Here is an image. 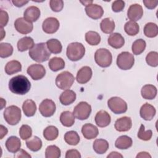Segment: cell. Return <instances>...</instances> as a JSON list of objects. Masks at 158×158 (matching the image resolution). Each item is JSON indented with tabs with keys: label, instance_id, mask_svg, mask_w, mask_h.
Masks as SVG:
<instances>
[{
	"label": "cell",
	"instance_id": "1",
	"mask_svg": "<svg viewBox=\"0 0 158 158\" xmlns=\"http://www.w3.org/2000/svg\"><path fill=\"white\" fill-rule=\"evenodd\" d=\"M31 83L24 75H17L12 77L9 81L10 91L16 94L24 95L30 89Z\"/></svg>",
	"mask_w": 158,
	"mask_h": 158
},
{
	"label": "cell",
	"instance_id": "2",
	"mask_svg": "<svg viewBox=\"0 0 158 158\" xmlns=\"http://www.w3.org/2000/svg\"><path fill=\"white\" fill-rule=\"evenodd\" d=\"M28 54L31 59L37 62H45L48 60L51 56V52L46 44L44 43L35 44L30 49Z\"/></svg>",
	"mask_w": 158,
	"mask_h": 158
},
{
	"label": "cell",
	"instance_id": "3",
	"mask_svg": "<svg viewBox=\"0 0 158 158\" xmlns=\"http://www.w3.org/2000/svg\"><path fill=\"white\" fill-rule=\"evenodd\" d=\"M85 54L84 46L78 42H74L69 44L67 48L66 54L68 59L72 61L80 60Z\"/></svg>",
	"mask_w": 158,
	"mask_h": 158
},
{
	"label": "cell",
	"instance_id": "4",
	"mask_svg": "<svg viewBox=\"0 0 158 158\" xmlns=\"http://www.w3.org/2000/svg\"><path fill=\"white\" fill-rule=\"evenodd\" d=\"M3 115L6 122L8 124L15 125L17 124L21 119V110L19 107L12 105L5 109Z\"/></svg>",
	"mask_w": 158,
	"mask_h": 158
},
{
	"label": "cell",
	"instance_id": "5",
	"mask_svg": "<svg viewBox=\"0 0 158 158\" xmlns=\"http://www.w3.org/2000/svg\"><path fill=\"white\" fill-rule=\"evenodd\" d=\"M94 60L96 63L102 68L108 67L112 62V56L111 52L106 48L98 49L94 54Z\"/></svg>",
	"mask_w": 158,
	"mask_h": 158
},
{
	"label": "cell",
	"instance_id": "6",
	"mask_svg": "<svg viewBox=\"0 0 158 158\" xmlns=\"http://www.w3.org/2000/svg\"><path fill=\"white\" fill-rule=\"evenodd\" d=\"M75 81L74 76L68 71H64L59 73L56 78V85L60 89H69Z\"/></svg>",
	"mask_w": 158,
	"mask_h": 158
},
{
	"label": "cell",
	"instance_id": "7",
	"mask_svg": "<svg viewBox=\"0 0 158 158\" xmlns=\"http://www.w3.org/2000/svg\"><path fill=\"white\" fill-rule=\"evenodd\" d=\"M107 106L110 110L115 114H121L127 110V104L122 98L114 96L110 98L107 101Z\"/></svg>",
	"mask_w": 158,
	"mask_h": 158
},
{
	"label": "cell",
	"instance_id": "8",
	"mask_svg": "<svg viewBox=\"0 0 158 158\" xmlns=\"http://www.w3.org/2000/svg\"><path fill=\"white\" fill-rule=\"evenodd\" d=\"M135 58L133 54L127 51L122 52L117 57V65L122 70L130 69L134 65Z\"/></svg>",
	"mask_w": 158,
	"mask_h": 158
},
{
	"label": "cell",
	"instance_id": "9",
	"mask_svg": "<svg viewBox=\"0 0 158 158\" xmlns=\"http://www.w3.org/2000/svg\"><path fill=\"white\" fill-rule=\"evenodd\" d=\"M91 112V106L85 101L79 102L73 109V114L77 119L84 120L87 119Z\"/></svg>",
	"mask_w": 158,
	"mask_h": 158
},
{
	"label": "cell",
	"instance_id": "10",
	"mask_svg": "<svg viewBox=\"0 0 158 158\" xmlns=\"http://www.w3.org/2000/svg\"><path fill=\"white\" fill-rule=\"evenodd\" d=\"M56 106L54 102L49 99H44L39 106L40 114L44 117H49L54 115Z\"/></svg>",
	"mask_w": 158,
	"mask_h": 158
},
{
	"label": "cell",
	"instance_id": "11",
	"mask_svg": "<svg viewBox=\"0 0 158 158\" xmlns=\"http://www.w3.org/2000/svg\"><path fill=\"white\" fill-rule=\"evenodd\" d=\"M14 27L19 33L23 35L30 33L33 28V23L27 21L24 17L17 19L14 22Z\"/></svg>",
	"mask_w": 158,
	"mask_h": 158
},
{
	"label": "cell",
	"instance_id": "12",
	"mask_svg": "<svg viewBox=\"0 0 158 158\" xmlns=\"http://www.w3.org/2000/svg\"><path fill=\"white\" fill-rule=\"evenodd\" d=\"M27 73L34 80L42 79L46 74V69L41 64H32L30 65L27 70Z\"/></svg>",
	"mask_w": 158,
	"mask_h": 158
},
{
	"label": "cell",
	"instance_id": "13",
	"mask_svg": "<svg viewBox=\"0 0 158 158\" xmlns=\"http://www.w3.org/2000/svg\"><path fill=\"white\" fill-rule=\"evenodd\" d=\"M59 22L55 17H48L46 19L42 24L43 31L48 34H53L56 33L59 28Z\"/></svg>",
	"mask_w": 158,
	"mask_h": 158
},
{
	"label": "cell",
	"instance_id": "14",
	"mask_svg": "<svg viewBox=\"0 0 158 158\" xmlns=\"http://www.w3.org/2000/svg\"><path fill=\"white\" fill-rule=\"evenodd\" d=\"M85 12L89 17L94 20L101 18L104 14V10L102 7L96 4H91L86 6Z\"/></svg>",
	"mask_w": 158,
	"mask_h": 158
},
{
	"label": "cell",
	"instance_id": "15",
	"mask_svg": "<svg viewBox=\"0 0 158 158\" xmlns=\"http://www.w3.org/2000/svg\"><path fill=\"white\" fill-rule=\"evenodd\" d=\"M143 15L142 6L139 4H131L127 11V16L130 20L133 22L139 20Z\"/></svg>",
	"mask_w": 158,
	"mask_h": 158
},
{
	"label": "cell",
	"instance_id": "16",
	"mask_svg": "<svg viewBox=\"0 0 158 158\" xmlns=\"http://www.w3.org/2000/svg\"><path fill=\"white\" fill-rule=\"evenodd\" d=\"M92 74L91 69L88 66H84L78 71L76 80L80 84H85L90 80Z\"/></svg>",
	"mask_w": 158,
	"mask_h": 158
},
{
	"label": "cell",
	"instance_id": "17",
	"mask_svg": "<svg viewBox=\"0 0 158 158\" xmlns=\"http://www.w3.org/2000/svg\"><path fill=\"white\" fill-rule=\"evenodd\" d=\"M94 120L98 127L104 128L110 124L111 117L107 112L104 110H101L96 114Z\"/></svg>",
	"mask_w": 158,
	"mask_h": 158
},
{
	"label": "cell",
	"instance_id": "18",
	"mask_svg": "<svg viewBox=\"0 0 158 158\" xmlns=\"http://www.w3.org/2000/svg\"><path fill=\"white\" fill-rule=\"evenodd\" d=\"M132 127V121L130 117L124 116L118 118L114 124L115 130L120 132L127 131L130 130Z\"/></svg>",
	"mask_w": 158,
	"mask_h": 158
},
{
	"label": "cell",
	"instance_id": "19",
	"mask_svg": "<svg viewBox=\"0 0 158 158\" xmlns=\"http://www.w3.org/2000/svg\"><path fill=\"white\" fill-rule=\"evenodd\" d=\"M155 107L150 104L146 102L140 108L139 114L141 118L145 120H151L156 115Z\"/></svg>",
	"mask_w": 158,
	"mask_h": 158
},
{
	"label": "cell",
	"instance_id": "20",
	"mask_svg": "<svg viewBox=\"0 0 158 158\" xmlns=\"http://www.w3.org/2000/svg\"><path fill=\"white\" fill-rule=\"evenodd\" d=\"M81 133L85 138L92 139L96 138L99 134L98 128L91 123H86L81 128Z\"/></svg>",
	"mask_w": 158,
	"mask_h": 158
},
{
	"label": "cell",
	"instance_id": "21",
	"mask_svg": "<svg viewBox=\"0 0 158 158\" xmlns=\"http://www.w3.org/2000/svg\"><path fill=\"white\" fill-rule=\"evenodd\" d=\"M40 10L38 7L31 6L26 9L23 13V17L27 21L32 23L40 18Z\"/></svg>",
	"mask_w": 158,
	"mask_h": 158
},
{
	"label": "cell",
	"instance_id": "22",
	"mask_svg": "<svg viewBox=\"0 0 158 158\" xmlns=\"http://www.w3.org/2000/svg\"><path fill=\"white\" fill-rule=\"evenodd\" d=\"M108 44L115 49L121 48L125 44L124 38L118 33H114L110 35L107 40Z\"/></svg>",
	"mask_w": 158,
	"mask_h": 158
},
{
	"label": "cell",
	"instance_id": "23",
	"mask_svg": "<svg viewBox=\"0 0 158 158\" xmlns=\"http://www.w3.org/2000/svg\"><path fill=\"white\" fill-rule=\"evenodd\" d=\"M6 147L9 152L11 153H16L20 150L21 141L17 136H10L6 141Z\"/></svg>",
	"mask_w": 158,
	"mask_h": 158
},
{
	"label": "cell",
	"instance_id": "24",
	"mask_svg": "<svg viewBox=\"0 0 158 158\" xmlns=\"http://www.w3.org/2000/svg\"><path fill=\"white\" fill-rule=\"evenodd\" d=\"M157 88L156 87L151 84L145 85L143 86L141 90V94L144 99L151 100L154 99L157 95Z\"/></svg>",
	"mask_w": 158,
	"mask_h": 158
},
{
	"label": "cell",
	"instance_id": "25",
	"mask_svg": "<svg viewBox=\"0 0 158 158\" xmlns=\"http://www.w3.org/2000/svg\"><path fill=\"white\" fill-rule=\"evenodd\" d=\"M76 97V93L73 90L66 89L60 94L59 101L62 105L68 106L75 101Z\"/></svg>",
	"mask_w": 158,
	"mask_h": 158
},
{
	"label": "cell",
	"instance_id": "26",
	"mask_svg": "<svg viewBox=\"0 0 158 158\" xmlns=\"http://www.w3.org/2000/svg\"><path fill=\"white\" fill-rule=\"evenodd\" d=\"M132 139L127 136L122 135L119 136L115 142V146L119 149H127L132 146Z\"/></svg>",
	"mask_w": 158,
	"mask_h": 158
},
{
	"label": "cell",
	"instance_id": "27",
	"mask_svg": "<svg viewBox=\"0 0 158 158\" xmlns=\"http://www.w3.org/2000/svg\"><path fill=\"white\" fill-rule=\"evenodd\" d=\"M22 110L27 117H32L36 111V105L31 99H27L22 105Z\"/></svg>",
	"mask_w": 158,
	"mask_h": 158
},
{
	"label": "cell",
	"instance_id": "28",
	"mask_svg": "<svg viewBox=\"0 0 158 158\" xmlns=\"http://www.w3.org/2000/svg\"><path fill=\"white\" fill-rule=\"evenodd\" d=\"M34 45V41L33 38L30 36H25L20 39L17 42V48L20 52L30 49Z\"/></svg>",
	"mask_w": 158,
	"mask_h": 158
},
{
	"label": "cell",
	"instance_id": "29",
	"mask_svg": "<svg viewBox=\"0 0 158 158\" xmlns=\"http://www.w3.org/2000/svg\"><path fill=\"white\" fill-rule=\"evenodd\" d=\"M60 122L64 127H72L75 123V116L70 111H64L60 115Z\"/></svg>",
	"mask_w": 158,
	"mask_h": 158
},
{
	"label": "cell",
	"instance_id": "30",
	"mask_svg": "<svg viewBox=\"0 0 158 158\" xmlns=\"http://www.w3.org/2000/svg\"><path fill=\"white\" fill-rule=\"evenodd\" d=\"M108 142L104 139H96L93 144L94 151L98 154H102L105 153L109 149Z\"/></svg>",
	"mask_w": 158,
	"mask_h": 158
},
{
	"label": "cell",
	"instance_id": "31",
	"mask_svg": "<svg viewBox=\"0 0 158 158\" xmlns=\"http://www.w3.org/2000/svg\"><path fill=\"white\" fill-rule=\"evenodd\" d=\"M101 31L106 34H110L115 29V22L111 18H105L100 23Z\"/></svg>",
	"mask_w": 158,
	"mask_h": 158
},
{
	"label": "cell",
	"instance_id": "32",
	"mask_svg": "<svg viewBox=\"0 0 158 158\" xmlns=\"http://www.w3.org/2000/svg\"><path fill=\"white\" fill-rule=\"evenodd\" d=\"M48 65L52 71L57 72L65 67V62L61 57H54L49 60Z\"/></svg>",
	"mask_w": 158,
	"mask_h": 158
},
{
	"label": "cell",
	"instance_id": "33",
	"mask_svg": "<svg viewBox=\"0 0 158 158\" xmlns=\"http://www.w3.org/2000/svg\"><path fill=\"white\" fill-rule=\"evenodd\" d=\"M22 70V65L18 60H10L5 66V72L7 75H13Z\"/></svg>",
	"mask_w": 158,
	"mask_h": 158
},
{
	"label": "cell",
	"instance_id": "34",
	"mask_svg": "<svg viewBox=\"0 0 158 158\" xmlns=\"http://www.w3.org/2000/svg\"><path fill=\"white\" fill-rule=\"evenodd\" d=\"M47 47L50 52L54 54H59L62 49V46L61 43L57 39H50L46 43Z\"/></svg>",
	"mask_w": 158,
	"mask_h": 158
},
{
	"label": "cell",
	"instance_id": "35",
	"mask_svg": "<svg viewBox=\"0 0 158 158\" xmlns=\"http://www.w3.org/2000/svg\"><path fill=\"white\" fill-rule=\"evenodd\" d=\"M59 135L57 128L53 125L47 127L43 131V136L48 141H53L56 139Z\"/></svg>",
	"mask_w": 158,
	"mask_h": 158
},
{
	"label": "cell",
	"instance_id": "36",
	"mask_svg": "<svg viewBox=\"0 0 158 158\" xmlns=\"http://www.w3.org/2000/svg\"><path fill=\"white\" fill-rule=\"evenodd\" d=\"M64 140L69 145L76 146L79 143L80 138L77 131L72 130L66 132L64 135Z\"/></svg>",
	"mask_w": 158,
	"mask_h": 158
},
{
	"label": "cell",
	"instance_id": "37",
	"mask_svg": "<svg viewBox=\"0 0 158 158\" xmlns=\"http://www.w3.org/2000/svg\"><path fill=\"white\" fill-rule=\"evenodd\" d=\"M27 148L33 152L39 151L42 147V141L38 136H33L32 138L26 141Z\"/></svg>",
	"mask_w": 158,
	"mask_h": 158
},
{
	"label": "cell",
	"instance_id": "38",
	"mask_svg": "<svg viewBox=\"0 0 158 158\" xmlns=\"http://www.w3.org/2000/svg\"><path fill=\"white\" fill-rule=\"evenodd\" d=\"M85 40L89 44L96 46L101 42V36L96 31H89L85 34Z\"/></svg>",
	"mask_w": 158,
	"mask_h": 158
},
{
	"label": "cell",
	"instance_id": "39",
	"mask_svg": "<svg viewBox=\"0 0 158 158\" xmlns=\"http://www.w3.org/2000/svg\"><path fill=\"white\" fill-rule=\"evenodd\" d=\"M144 33L148 38H154L158 34V27L152 22L146 23L144 27Z\"/></svg>",
	"mask_w": 158,
	"mask_h": 158
},
{
	"label": "cell",
	"instance_id": "40",
	"mask_svg": "<svg viewBox=\"0 0 158 158\" xmlns=\"http://www.w3.org/2000/svg\"><path fill=\"white\" fill-rule=\"evenodd\" d=\"M124 30L127 35L130 36H135L138 33L139 27L136 22L130 20L125 24Z\"/></svg>",
	"mask_w": 158,
	"mask_h": 158
},
{
	"label": "cell",
	"instance_id": "41",
	"mask_svg": "<svg viewBox=\"0 0 158 158\" xmlns=\"http://www.w3.org/2000/svg\"><path fill=\"white\" fill-rule=\"evenodd\" d=\"M146 46V41L143 39H138L133 42L131 50L135 55H139L144 51Z\"/></svg>",
	"mask_w": 158,
	"mask_h": 158
},
{
	"label": "cell",
	"instance_id": "42",
	"mask_svg": "<svg viewBox=\"0 0 158 158\" xmlns=\"http://www.w3.org/2000/svg\"><path fill=\"white\" fill-rule=\"evenodd\" d=\"M60 149L56 145L48 146L46 149V158H59L60 157Z\"/></svg>",
	"mask_w": 158,
	"mask_h": 158
},
{
	"label": "cell",
	"instance_id": "43",
	"mask_svg": "<svg viewBox=\"0 0 158 158\" xmlns=\"http://www.w3.org/2000/svg\"><path fill=\"white\" fill-rule=\"evenodd\" d=\"M13 53L12 46L7 43H1L0 44V57L6 58L10 56Z\"/></svg>",
	"mask_w": 158,
	"mask_h": 158
},
{
	"label": "cell",
	"instance_id": "44",
	"mask_svg": "<svg viewBox=\"0 0 158 158\" xmlns=\"http://www.w3.org/2000/svg\"><path fill=\"white\" fill-rule=\"evenodd\" d=\"M152 136V131L151 130L146 131L144 128V125L141 124L138 133V138L143 141H149L151 139Z\"/></svg>",
	"mask_w": 158,
	"mask_h": 158
},
{
	"label": "cell",
	"instance_id": "45",
	"mask_svg": "<svg viewBox=\"0 0 158 158\" xmlns=\"http://www.w3.org/2000/svg\"><path fill=\"white\" fill-rule=\"evenodd\" d=\"M146 63L153 67L158 65V53L156 51L149 52L146 57Z\"/></svg>",
	"mask_w": 158,
	"mask_h": 158
},
{
	"label": "cell",
	"instance_id": "46",
	"mask_svg": "<svg viewBox=\"0 0 158 158\" xmlns=\"http://www.w3.org/2000/svg\"><path fill=\"white\" fill-rule=\"evenodd\" d=\"M19 135L23 140L30 138L32 135L31 128L28 125H22L19 130Z\"/></svg>",
	"mask_w": 158,
	"mask_h": 158
},
{
	"label": "cell",
	"instance_id": "47",
	"mask_svg": "<svg viewBox=\"0 0 158 158\" xmlns=\"http://www.w3.org/2000/svg\"><path fill=\"white\" fill-rule=\"evenodd\" d=\"M49 6L52 11L58 12L62 10L64 7V1L62 0H51Z\"/></svg>",
	"mask_w": 158,
	"mask_h": 158
},
{
	"label": "cell",
	"instance_id": "48",
	"mask_svg": "<svg viewBox=\"0 0 158 158\" xmlns=\"http://www.w3.org/2000/svg\"><path fill=\"white\" fill-rule=\"evenodd\" d=\"M125 2L122 0H117L112 2V9L115 12H119L122 11L125 7Z\"/></svg>",
	"mask_w": 158,
	"mask_h": 158
},
{
	"label": "cell",
	"instance_id": "49",
	"mask_svg": "<svg viewBox=\"0 0 158 158\" xmlns=\"http://www.w3.org/2000/svg\"><path fill=\"white\" fill-rule=\"evenodd\" d=\"M0 20H1V22H0L1 28H3L7 25L9 21V15L6 11L3 10H0Z\"/></svg>",
	"mask_w": 158,
	"mask_h": 158
},
{
	"label": "cell",
	"instance_id": "50",
	"mask_svg": "<svg viewBox=\"0 0 158 158\" xmlns=\"http://www.w3.org/2000/svg\"><path fill=\"white\" fill-rule=\"evenodd\" d=\"M81 154L77 149H69L66 152L65 158H80Z\"/></svg>",
	"mask_w": 158,
	"mask_h": 158
},
{
	"label": "cell",
	"instance_id": "51",
	"mask_svg": "<svg viewBox=\"0 0 158 158\" xmlns=\"http://www.w3.org/2000/svg\"><path fill=\"white\" fill-rule=\"evenodd\" d=\"M143 3L146 7L149 9H153L156 8L158 4L157 1H149V0H144Z\"/></svg>",
	"mask_w": 158,
	"mask_h": 158
},
{
	"label": "cell",
	"instance_id": "52",
	"mask_svg": "<svg viewBox=\"0 0 158 158\" xmlns=\"http://www.w3.org/2000/svg\"><path fill=\"white\" fill-rule=\"evenodd\" d=\"M15 157H26V158H31V156L25 150L23 149H20L19 151V152L15 156Z\"/></svg>",
	"mask_w": 158,
	"mask_h": 158
},
{
	"label": "cell",
	"instance_id": "53",
	"mask_svg": "<svg viewBox=\"0 0 158 158\" xmlns=\"http://www.w3.org/2000/svg\"><path fill=\"white\" fill-rule=\"evenodd\" d=\"M12 2L16 7H21L23 6L24 5L27 4L28 2V1H23V0H13V1H12Z\"/></svg>",
	"mask_w": 158,
	"mask_h": 158
},
{
	"label": "cell",
	"instance_id": "54",
	"mask_svg": "<svg viewBox=\"0 0 158 158\" xmlns=\"http://www.w3.org/2000/svg\"><path fill=\"white\" fill-rule=\"evenodd\" d=\"M0 128H1V131H0V133H1L0 139H2L3 137L7 135V129L6 127H5L4 126H3L2 125H1Z\"/></svg>",
	"mask_w": 158,
	"mask_h": 158
},
{
	"label": "cell",
	"instance_id": "55",
	"mask_svg": "<svg viewBox=\"0 0 158 158\" xmlns=\"http://www.w3.org/2000/svg\"><path fill=\"white\" fill-rule=\"evenodd\" d=\"M107 158L109 157H121L122 158L123 157V156L122 154H120L119 152H115V151H114V152H112L110 153V154H109L107 156Z\"/></svg>",
	"mask_w": 158,
	"mask_h": 158
},
{
	"label": "cell",
	"instance_id": "56",
	"mask_svg": "<svg viewBox=\"0 0 158 158\" xmlns=\"http://www.w3.org/2000/svg\"><path fill=\"white\" fill-rule=\"evenodd\" d=\"M138 157H141V158L142 157H149V158H151V156L147 152H141L139 154H138L136 156V158H138Z\"/></svg>",
	"mask_w": 158,
	"mask_h": 158
},
{
	"label": "cell",
	"instance_id": "57",
	"mask_svg": "<svg viewBox=\"0 0 158 158\" xmlns=\"http://www.w3.org/2000/svg\"><path fill=\"white\" fill-rule=\"evenodd\" d=\"M81 3H82L83 4V6H87L93 3V1H80Z\"/></svg>",
	"mask_w": 158,
	"mask_h": 158
},
{
	"label": "cell",
	"instance_id": "58",
	"mask_svg": "<svg viewBox=\"0 0 158 158\" xmlns=\"http://www.w3.org/2000/svg\"><path fill=\"white\" fill-rule=\"evenodd\" d=\"M1 40H2L4 36L5 35H6V33H5V31H4V29H3L2 28H1Z\"/></svg>",
	"mask_w": 158,
	"mask_h": 158
},
{
	"label": "cell",
	"instance_id": "59",
	"mask_svg": "<svg viewBox=\"0 0 158 158\" xmlns=\"http://www.w3.org/2000/svg\"><path fill=\"white\" fill-rule=\"evenodd\" d=\"M1 104H2V106H1V109H2V108H3V107L4 106H6V101H4V99H3V98H1Z\"/></svg>",
	"mask_w": 158,
	"mask_h": 158
}]
</instances>
